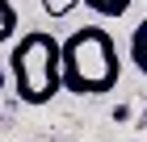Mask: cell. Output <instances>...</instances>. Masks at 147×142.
Returning a JSON list of instances; mask_svg holds the SVG:
<instances>
[{
    "label": "cell",
    "instance_id": "3",
    "mask_svg": "<svg viewBox=\"0 0 147 142\" xmlns=\"http://www.w3.org/2000/svg\"><path fill=\"white\" fill-rule=\"evenodd\" d=\"M130 63H135V71L147 79V17L135 25V33H130Z\"/></svg>",
    "mask_w": 147,
    "mask_h": 142
},
{
    "label": "cell",
    "instance_id": "1",
    "mask_svg": "<svg viewBox=\"0 0 147 142\" xmlns=\"http://www.w3.org/2000/svg\"><path fill=\"white\" fill-rule=\"evenodd\" d=\"M122 79L118 42L105 25H80L59 42V84L71 96H105Z\"/></svg>",
    "mask_w": 147,
    "mask_h": 142
},
{
    "label": "cell",
    "instance_id": "6",
    "mask_svg": "<svg viewBox=\"0 0 147 142\" xmlns=\"http://www.w3.org/2000/svg\"><path fill=\"white\" fill-rule=\"evenodd\" d=\"M71 9H80V0H42V13H46V17H67Z\"/></svg>",
    "mask_w": 147,
    "mask_h": 142
},
{
    "label": "cell",
    "instance_id": "4",
    "mask_svg": "<svg viewBox=\"0 0 147 142\" xmlns=\"http://www.w3.org/2000/svg\"><path fill=\"white\" fill-rule=\"evenodd\" d=\"M80 4H84V9H92L97 13V17H126V9H130V4H135V0H80Z\"/></svg>",
    "mask_w": 147,
    "mask_h": 142
},
{
    "label": "cell",
    "instance_id": "7",
    "mask_svg": "<svg viewBox=\"0 0 147 142\" xmlns=\"http://www.w3.org/2000/svg\"><path fill=\"white\" fill-rule=\"evenodd\" d=\"M4 84H9V71H4V67H0V92H4Z\"/></svg>",
    "mask_w": 147,
    "mask_h": 142
},
{
    "label": "cell",
    "instance_id": "5",
    "mask_svg": "<svg viewBox=\"0 0 147 142\" xmlns=\"http://www.w3.org/2000/svg\"><path fill=\"white\" fill-rule=\"evenodd\" d=\"M13 33H17V9H13V0H0V46Z\"/></svg>",
    "mask_w": 147,
    "mask_h": 142
},
{
    "label": "cell",
    "instance_id": "2",
    "mask_svg": "<svg viewBox=\"0 0 147 142\" xmlns=\"http://www.w3.org/2000/svg\"><path fill=\"white\" fill-rule=\"evenodd\" d=\"M9 84L21 105L42 109L63 92L59 84V38L51 29H25L9 50Z\"/></svg>",
    "mask_w": 147,
    "mask_h": 142
}]
</instances>
